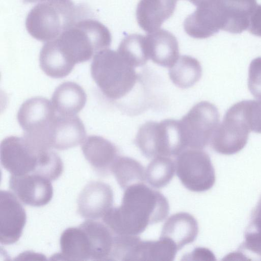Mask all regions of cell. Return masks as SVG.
Listing matches in <instances>:
<instances>
[{
    "mask_svg": "<svg viewBox=\"0 0 261 261\" xmlns=\"http://www.w3.org/2000/svg\"><path fill=\"white\" fill-rule=\"evenodd\" d=\"M169 211L164 195L141 182L125 189L121 204L112 206L102 219L115 235L139 236L149 225L163 221Z\"/></svg>",
    "mask_w": 261,
    "mask_h": 261,
    "instance_id": "1",
    "label": "cell"
},
{
    "mask_svg": "<svg viewBox=\"0 0 261 261\" xmlns=\"http://www.w3.org/2000/svg\"><path fill=\"white\" fill-rule=\"evenodd\" d=\"M111 42L108 28L96 20L87 18L43 46L73 69L76 64L87 61L99 51L108 48Z\"/></svg>",
    "mask_w": 261,
    "mask_h": 261,
    "instance_id": "2",
    "label": "cell"
},
{
    "mask_svg": "<svg viewBox=\"0 0 261 261\" xmlns=\"http://www.w3.org/2000/svg\"><path fill=\"white\" fill-rule=\"evenodd\" d=\"M90 15V10L84 5L70 0H49L39 3L31 10L25 27L32 37L47 42Z\"/></svg>",
    "mask_w": 261,
    "mask_h": 261,
    "instance_id": "3",
    "label": "cell"
},
{
    "mask_svg": "<svg viewBox=\"0 0 261 261\" xmlns=\"http://www.w3.org/2000/svg\"><path fill=\"white\" fill-rule=\"evenodd\" d=\"M91 73L102 93L114 100L129 93L138 78L134 66L118 51L108 48L94 56Z\"/></svg>",
    "mask_w": 261,
    "mask_h": 261,
    "instance_id": "4",
    "label": "cell"
},
{
    "mask_svg": "<svg viewBox=\"0 0 261 261\" xmlns=\"http://www.w3.org/2000/svg\"><path fill=\"white\" fill-rule=\"evenodd\" d=\"M135 143L148 158L177 156L187 149L179 120L150 121L139 128Z\"/></svg>",
    "mask_w": 261,
    "mask_h": 261,
    "instance_id": "5",
    "label": "cell"
},
{
    "mask_svg": "<svg viewBox=\"0 0 261 261\" xmlns=\"http://www.w3.org/2000/svg\"><path fill=\"white\" fill-rule=\"evenodd\" d=\"M251 131L246 100L239 101L226 111L213 135L211 146L220 154L236 153L247 144Z\"/></svg>",
    "mask_w": 261,
    "mask_h": 261,
    "instance_id": "6",
    "label": "cell"
},
{
    "mask_svg": "<svg viewBox=\"0 0 261 261\" xmlns=\"http://www.w3.org/2000/svg\"><path fill=\"white\" fill-rule=\"evenodd\" d=\"M219 120L215 105L207 101L195 105L179 120L187 149H202L210 143Z\"/></svg>",
    "mask_w": 261,
    "mask_h": 261,
    "instance_id": "7",
    "label": "cell"
},
{
    "mask_svg": "<svg viewBox=\"0 0 261 261\" xmlns=\"http://www.w3.org/2000/svg\"><path fill=\"white\" fill-rule=\"evenodd\" d=\"M175 163L177 176L188 190L202 192L214 186L215 170L210 156L202 149H187L177 156Z\"/></svg>",
    "mask_w": 261,
    "mask_h": 261,
    "instance_id": "8",
    "label": "cell"
},
{
    "mask_svg": "<svg viewBox=\"0 0 261 261\" xmlns=\"http://www.w3.org/2000/svg\"><path fill=\"white\" fill-rule=\"evenodd\" d=\"M40 152L23 136H9L1 144V164L13 175L30 173L35 169Z\"/></svg>",
    "mask_w": 261,
    "mask_h": 261,
    "instance_id": "9",
    "label": "cell"
},
{
    "mask_svg": "<svg viewBox=\"0 0 261 261\" xmlns=\"http://www.w3.org/2000/svg\"><path fill=\"white\" fill-rule=\"evenodd\" d=\"M20 201L14 193L7 191L0 192V242L11 245L20 238L27 216Z\"/></svg>",
    "mask_w": 261,
    "mask_h": 261,
    "instance_id": "10",
    "label": "cell"
},
{
    "mask_svg": "<svg viewBox=\"0 0 261 261\" xmlns=\"http://www.w3.org/2000/svg\"><path fill=\"white\" fill-rule=\"evenodd\" d=\"M9 188L20 201L33 206L46 205L53 195L50 180L34 173L11 175Z\"/></svg>",
    "mask_w": 261,
    "mask_h": 261,
    "instance_id": "11",
    "label": "cell"
},
{
    "mask_svg": "<svg viewBox=\"0 0 261 261\" xmlns=\"http://www.w3.org/2000/svg\"><path fill=\"white\" fill-rule=\"evenodd\" d=\"M51 148L65 150L82 144L86 139L85 127L76 115L55 117L46 130Z\"/></svg>",
    "mask_w": 261,
    "mask_h": 261,
    "instance_id": "12",
    "label": "cell"
},
{
    "mask_svg": "<svg viewBox=\"0 0 261 261\" xmlns=\"http://www.w3.org/2000/svg\"><path fill=\"white\" fill-rule=\"evenodd\" d=\"M113 200V191L110 185L100 181H91L79 195L78 213L87 219L102 218L112 207Z\"/></svg>",
    "mask_w": 261,
    "mask_h": 261,
    "instance_id": "13",
    "label": "cell"
},
{
    "mask_svg": "<svg viewBox=\"0 0 261 261\" xmlns=\"http://www.w3.org/2000/svg\"><path fill=\"white\" fill-rule=\"evenodd\" d=\"M55 110L51 101L37 96L25 101L17 113L18 122L27 133H40L45 131L55 117Z\"/></svg>",
    "mask_w": 261,
    "mask_h": 261,
    "instance_id": "14",
    "label": "cell"
},
{
    "mask_svg": "<svg viewBox=\"0 0 261 261\" xmlns=\"http://www.w3.org/2000/svg\"><path fill=\"white\" fill-rule=\"evenodd\" d=\"M83 153L93 170L100 175L111 172V167L118 155L116 146L102 137L91 135L82 143Z\"/></svg>",
    "mask_w": 261,
    "mask_h": 261,
    "instance_id": "15",
    "label": "cell"
},
{
    "mask_svg": "<svg viewBox=\"0 0 261 261\" xmlns=\"http://www.w3.org/2000/svg\"><path fill=\"white\" fill-rule=\"evenodd\" d=\"M146 51L154 63L170 68L179 58V46L175 36L170 32L159 29L145 36Z\"/></svg>",
    "mask_w": 261,
    "mask_h": 261,
    "instance_id": "16",
    "label": "cell"
},
{
    "mask_svg": "<svg viewBox=\"0 0 261 261\" xmlns=\"http://www.w3.org/2000/svg\"><path fill=\"white\" fill-rule=\"evenodd\" d=\"M177 0H140L136 9L140 27L152 33L158 30L173 14Z\"/></svg>",
    "mask_w": 261,
    "mask_h": 261,
    "instance_id": "17",
    "label": "cell"
},
{
    "mask_svg": "<svg viewBox=\"0 0 261 261\" xmlns=\"http://www.w3.org/2000/svg\"><path fill=\"white\" fill-rule=\"evenodd\" d=\"M199 228L197 220L191 214L179 212L170 216L164 224L160 237L173 242L180 250L196 239Z\"/></svg>",
    "mask_w": 261,
    "mask_h": 261,
    "instance_id": "18",
    "label": "cell"
},
{
    "mask_svg": "<svg viewBox=\"0 0 261 261\" xmlns=\"http://www.w3.org/2000/svg\"><path fill=\"white\" fill-rule=\"evenodd\" d=\"M60 243L61 252L54 255L53 259L75 261L91 259L90 241L80 225L65 230L61 236Z\"/></svg>",
    "mask_w": 261,
    "mask_h": 261,
    "instance_id": "19",
    "label": "cell"
},
{
    "mask_svg": "<svg viewBox=\"0 0 261 261\" xmlns=\"http://www.w3.org/2000/svg\"><path fill=\"white\" fill-rule=\"evenodd\" d=\"M86 100V94L81 86L65 82L56 89L51 102L59 115H75L83 109Z\"/></svg>",
    "mask_w": 261,
    "mask_h": 261,
    "instance_id": "20",
    "label": "cell"
},
{
    "mask_svg": "<svg viewBox=\"0 0 261 261\" xmlns=\"http://www.w3.org/2000/svg\"><path fill=\"white\" fill-rule=\"evenodd\" d=\"M86 231L91 245V259L111 260L114 234L103 223L88 219L80 225Z\"/></svg>",
    "mask_w": 261,
    "mask_h": 261,
    "instance_id": "21",
    "label": "cell"
},
{
    "mask_svg": "<svg viewBox=\"0 0 261 261\" xmlns=\"http://www.w3.org/2000/svg\"><path fill=\"white\" fill-rule=\"evenodd\" d=\"M178 251L171 240L160 237L158 240L143 241L136 244L130 255L131 261H172Z\"/></svg>",
    "mask_w": 261,
    "mask_h": 261,
    "instance_id": "22",
    "label": "cell"
},
{
    "mask_svg": "<svg viewBox=\"0 0 261 261\" xmlns=\"http://www.w3.org/2000/svg\"><path fill=\"white\" fill-rule=\"evenodd\" d=\"M172 83L180 88H188L194 85L201 77L202 68L200 62L188 55L179 56L169 70Z\"/></svg>",
    "mask_w": 261,
    "mask_h": 261,
    "instance_id": "23",
    "label": "cell"
},
{
    "mask_svg": "<svg viewBox=\"0 0 261 261\" xmlns=\"http://www.w3.org/2000/svg\"><path fill=\"white\" fill-rule=\"evenodd\" d=\"M145 169L137 160L128 156H118L113 164L111 172L121 188L146 181Z\"/></svg>",
    "mask_w": 261,
    "mask_h": 261,
    "instance_id": "24",
    "label": "cell"
},
{
    "mask_svg": "<svg viewBox=\"0 0 261 261\" xmlns=\"http://www.w3.org/2000/svg\"><path fill=\"white\" fill-rule=\"evenodd\" d=\"M175 171V163L171 158L155 157L145 169L146 181L153 188H162L171 181Z\"/></svg>",
    "mask_w": 261,
    "mask_h": 261,
    "instance_id": "25",
    "label": "cell"
},
{
    "mask_svg": "<svg viewBox=\"0 0 261 261\" xmlns=\"http://www.w3.org/2000/svg\"><path fill=\"white\" fill-rule=\"evenodd\" d=\"M117 51L134 67L143 66L149 60L145 36L140 34L125 36L121 40Z\"/></svg>",
    "mask_w": 261,
    "mask_h": 261,
    "instance_id": "26",
    "label": "cell"
},
{
    "mask_svg": "<svg viewBox=\"0 0 261 261\" xmlns=\"http://www.w3.org/2000/svg\"><path fill=\"white\" fill-rule=\"evenodd\" d=\"M240 249L247 250L261 257V196L251 216L245 233V241Z\"/></svg>",
    "mask_w": 261,
    "mask_h": 261,
    "instance_id": "27",
    "label": "cell"
},
{
    "mask_svg": "<svg viewBox=\"0 0 261 261\" xmlns=\"http://www.w3.org/2000/svg\"><path fill=\"white\" fill-rule=\"evenodd\" d=\"M63 171V163L61 158L49 150L40 152L38 155L34 173L49 180L57 179Z\"/></svg>",
    "mask_w": 261,
    "mask_h": 261,
    "instance_id": "28",
    "label": "cell"
},
{
    "mask_svg": "<svg viewBox=\"0 0 261 261\" xmlns=\"http://www.w3.org/2000/svg\"><path fill=\"white\" fill-rule=\"evenodd\" d=\"M248 87L252 95L261 99V57L253 59L248 70Z\"/></svg>",
    "mask_w": 261,
    "mask_h": 261,
    "instance_id": "29",
    "label": "cell"
},
{
    "mask_svg": "<svg viewBox=\"0 0 261 261\" xmlns=\"http://www.w3.org/2000/svg\"><path fill=\"white\" fill-rule=\"evenodd\" d=\"M247 109L251 130L261 134V99L247 100Z\"/></svg>",
    "mask_w": 261,
    "mask_h": 261,
    "instance_id": "30",
    "label": "cell"
},
{
    "mask_svg": "<svg viewBox=\"0 0 261 261\" xmlns=\"http://www.w3.org/2000/svg\"><path fill=\"white\" fill-rule=\"evenodd\" d=\"M248 30L252 35L261 37V5H257L252 13Z\"/></svg>",
    "mask_w": 261,
    "mask_h": 261,
    "instance_id": "31",
    "label": "cell"
},
{
    "mask_svg": "<svg viewBox=\"0 0 261 261\" xmlns=\"http://www.w3.org/2000/svg\"><path fill=\"white\" fill-rule=\"evenodd\" d=\"M23 2L25 3H36L38 2H43L49 0H23Z\"/></svg>",
    "mask_w": 261,
    "mask_h": 261,
    "instance_id": "32",
    "label": "cell"
},
{
    "mask_svg": "<svg viewBox=\"0 0 261 261\" xmlns=\"http://www.w3.org/2000/svg\"><path fill=\"white\" fill-rule=\"evenodd\" d=\"M191 3H192L193 4L194 3L195 0H188Z\"/></svg>",
    "mask_w": 261,
    "mask_h": 261,
    "instance_id": "33",
    "label": "cell"
}]
</instances>
